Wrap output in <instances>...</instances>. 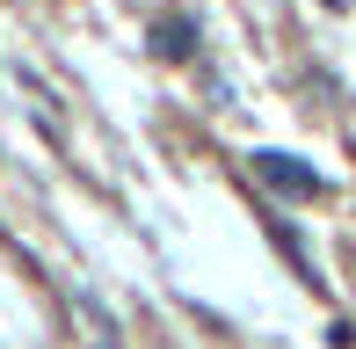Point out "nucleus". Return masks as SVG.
Listing matches in <instances>:
<instances>
[{
  "label": "nucleus",
  "mask_w": 356,
  "mask_h": 349,
  "mask_svg": "<svg viewBox=\"0 0 356 349\" xmlns=\"http://www.w3.org/2000/svg\"><path fill=\"white\" fill-rule=\"evenodd\" d=\"M327 8H349V0H327Z\"/></svg>",
  "instance_id": "3"
},
{
  "label": "nucleus",
  "mask_w": 356,
  "mask_h": 349,
  "mask_svg": "<svg viewBox=\"0 0 356 349\" xmlns=\"http://www.w3.org/2000/svg\"><path fill=\"white\" fill-rule=\"evenodd\" d=\"M153 51L160 58H189L197 51V22H189V15H160L153 22Z\"/></svg>",
  "instance_id": "2"
},
{
  "label": "nucleus",
  "mask_w": 356,
  "mask_h": 349,
  "mask_svg": "<svg viewBox=\"0 0 356 349\" xmlns=\"http://www.w3.org/2000/svg\"><path fill=\"white\" fill-rule=\"evenodd\" d=\"M248 168H254V182H269L277 197H327V174L291 161V153H248Z\"/></svg>",
  "instance_id": "1"
}]
</instances>
